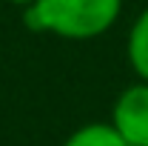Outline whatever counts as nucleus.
I'll list each match as a JSON object with an SVG mask.
<instances>
[{"label": "nucleus", "mask_w": 148, "mask_h": 146, "mask_svg": "<svg viewBox=\"0 0 148 146\" xmlns=\"http://www.w3.org/2000/svg\"><path fill=\"white\" fill-rule=\"evenodd\" d=\"M63 146H128V143L120 138V132L108 120H91V123L77 126L63 140Z\"/></svg>", "instance_id": "20e7f679"}, {"label": "nucleus", "mask_w": 148, "mask_h": 146, "mask_svg": "<svg viewBox=\"0 0 148 146\" xmlns=\"http://www.w3.org/2000/svg\"><path fill=\"white\" fill-rule=\"evenodd\" d=\"M125 55H128V66L137 74V80L148 83V6L131 23L128 40H125Z\"/></svg>", "instance_id": "7ed1b4c3"}, {"label": "nucleus", "mask_w": 148, "mask_h": 146, "mask_svg": "<svg viewBox=\"0 0 148 146\" xmlns=\"http://www.w3.org/2000/svg\"><path fill=\"white\" fill-rule=\"evenodd\" d=\"M3 3H9V6H17V9H26V6H32L34 0H3Z\"/></svg>", "instance_id": "39448f33"}, {"label": "nucleus", "mask_w": 148, "mask_h": 146, "mask_svg": "<svg viewBox=\"0 0 148 146\" xmlns=\"http://www.w3.org/2000/svg\"><path fill=\"white\" fill-rule=\"evenodd\" d=\"M123 15V0H34L23 9L29 32H43L63 40H97Z\"/></svg>", "instance_id": "f257e3e1"}, {"label": "nucleus", "mask_w": 148, "mask_h": 146, "mask_svg": "<svg viewBox=\"0 0 148 146\" xmlns=\"http://www.w3.org/2000/svg\"><path fill=\"white\" fill-rule=\"evenodd\" d=\"M111 126L128 146H148V83L137 80L117 95L111 106Z\"/></svg>", "instance_id": "f03ea898"}]
</instances>
